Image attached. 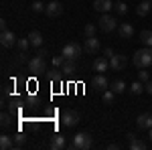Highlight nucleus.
I'll list each match as a JSON object with an SVG mask.
<instances>
[{
	"label": "nucleus",
	"mask_w": 152,
	"mask_h": 150,
	"mask_svg": "<svg viewBox=\"0 0 152 150\" xmlns=\"http://www.w3.org/2000/svg\"><path fill=\"white\" fill-rule=\"evenodd\" d=\"M132 63L138 67V69H148L152 67V47H142L134 53Z\"/></svg>",
	"instance_id": "obj_1"
},
{
	"label": "nucleus",
	"mask_w": 152,
	"mask_h": 150,
	"mask_svg": "<svg viewBox=\"0 0 152 150\" xmlns=\"http://www.w3.org/2000/svg\"><path fill=\"white\" fill-rule=\"evenodd\" d=\"M94 146V140H91V136L87 134V132H79V134H75L73 136V148L77 150H89Z\"/></svg>",
	"instance_id": "obj_2"
},
{
	"label": "nucleus",
	"mask_w": 152,
	"mask_h": 150,
	"mask_svg": "<svg viewBox=\"0 0 152 150\" xmlns=\"http://www.w3.org/2000/svg\"><path fill=\"white\" fill-rule=\"evenodd\" d=\"M81 53H83V47L79 45V43H67V45L63 47V57L65 59H69V61H77V59L81 57Z\"/></svg>",
	"instance_id": "obj_3"
},
{
	"label": "nucleus",
	"mask_w": 152,
	"mask_h": 150,
	"mask_svg": "<svg viewBox=\"0 0 152 150\" xmlns=\"http://www.w3.org/2000/svg\"><path fill=\"white\" fill-rule=\"evenodd\" d=\"M118 24H120V23H118L114 16H110V12L102 14V16H99V20H97V26H99L104 33H112V31H116Z\"/></svg>",
	"instance_id": "obj_4"
},
{
	"label": "nucleus",
	"mask_w": 152,
	"mask_h": 150,
	"mask_svg": "<svg viewBox=\"0 0 152 150\" xmlns=\"http://www.w3.org/2000/svg\"><path fill=\"white\" fill-rule=\"evenodd\" d=\"M28 69L33 71V73H37V75H39V73H45V71H47V63H45V57L37 53L35 57L28 61Z\"/></svg>",
	"instance_id": "obj_5"
},
{
	"label": "nucleus",
	"mask_w": 152,
	"mask_h": 150,
	"mask_svg": "<svg viewBox=\"0 0 152 150\" xmlns=\"http://www.w3.org/2000/svg\"><path fill=\"white\" fill-rule=\"evenodd\" d=\"M61 122H63V126L65 128H73L79 124V114L75 112V110H65L63 116H61Z\"/></svg>",
	"instance_id": "obj_6"
},
{
	"label": "nucleus",
	"mask_w": 152,
	"mask_h": 150,
	"mask_svg": "<svg viewBox=\"0 0 152 150\" xmlns=\"http://www.w3.org/2000/svg\"><path fill=\"white\" fill-rule=\"evenodd\" d=\"M99 39H95V37H89V39H85V45H83V51L87 53V55H97L99 53Z\"/></svg>",
	"instance_id": "obj_7"
},
{
	"label": "nucleus",
	"mask_w": 152,
	"mask_h": 150,
	"mask_svg": "<svg viewBox=\"0 0 152 150\" xmlns=\"http://www.w3.org/2000/svg\"><path fill=\"white\" fill-rule=\"evenodd\" d=\"M45 14H47V16H51V18H57V16H61V14H63V4H61V2H57V0L49 2L47 8H45Z\"/></svg>",
	"instance_id": "obj_8"
},
{
	"label": "nucleus",
	"mask_w": 152,
	"mask_h": 150,
	"mask_svg": "<svg viewBox=\"0 0 152 150\" xmlns=\"http://www.w3.org/2000/svg\"><path fill=\"white\" fill-rule=\"evenodd\" d=\"M16 43H18V39L14 37V33H12V31H4V33L0 35V45L4 47V49H12Z\"/></svg>",
	"instance_id": "obj_9"
},
{
	"label": "nucleus",
	"mask_w": 152,
	"mask_h": 150,
	"mask_svg": "<svg viewBox=\"0 0 152 150\" xmlns=\"http://www.w3.org/2000/svg\"><path fill=\"white\" fill-rule=\"evenodd\" d=\"M110 69L112 71H124L126 69V57L114 53V57H110Z\"/></svg>",
	"instance_id": "obj_10"
},
{
	"label": "nucleus",
	"mask_w": 152,
	"mask_h": 150,
	"mask_svg": "<svg viewBox=\"0 0 152 150\" xmlns=\"http://www.w3.org/2000/svg\"><path fill=\"white\" fill-rule=\"evenodd\" d=\"M118 35H120V39H132L134 37V26L130 23H120L118 24Z\"/></svg>",
	"instance_id": "obj_11"
},
{
	"label": "nucleus",
	"mask_w": 152,
	"mask_h": 150,
	"mask_svg": "<svg viewBox=\"0 0 152 150\" xmlns=\"http://www.w3.org/2000/svg\"><path fill=\"white\" fill-rule=\"evenodd\" d=\"M107 87H110V81L104 77V73H99V75H95V77H94V89H95V91L104 93Z\"/></svg>",
	"instance_id": "obj_12"
},
{
	"label": "nucleus",
	"mask_w": 152,
	"mask_h": 150,
	"mask_svg": "<svg viewBox=\"0 0 152 150\" xmlns=\"http://www.w3.org/2000/svg\"><path fill=\"white\" fill-rule=\"evenodd\" d=\"M94 8L97 12L105 14V12H110L114 8V2H112V0H94Z\"/></svg>",
	"instance_id": "obj_13"
},
{
	"label": "nucleus",
	"mask_w": 152,
	"mask_h": 150,
	"mask_svg": "<svg viewBox=\"0 0 152 150\" xmlns=\"http://www.w3.org/2000/svg\"><path fill=\"white\" fill-rule=\"evenodd\" d=\"M136 126L140 130H150L152 128V114H140L136 120Z\"/></svg>",
	"instance_id": "obj_14"
},
{
	"label": "nucleus",
	"mask_w": 152,
	"mask_h": 150,
	"mask_svg": "<svg viewBox=\"0 0 152 150\" xmlns=\"http://www.w3.org/2000/svg\"><path fill=\"white\" fill-rule=\"evenodd\" d=\"M107 69H110V59L107 57H97L94 61V71H97V73H105Z\"/></svg>",
	"instance_id": "obj_15"
},
{
	"label": "nucleus",
	"mask_w": 152,
	"mask_h": 150,
	"mask_svg": "<svg viewBox=\"0 0 152 150\" xmlns=\"http://www.w3.org/2000/svg\"><path fill=\"white\" fill-rule=\"evenodd\" d=\"M150 10H152V0H142L140 4L136 6V14L138 16H146Z\"/></svg>",
	"instance_id": "obj_16"
},
{
	"label": "nucleus",
	"mask_w": 152,
	"mask_h": 150,
	"mask_svg": "<svg viewBox=\"0 0 152 150\" xmlns=\"http://www.w3.org/2000/svg\"><path fill=\"white\" fill-rule=\"evenodd\" d=\"M53 150H61L67 146V142H65V136H61V134H57V136H53L51 138V144H49Z\"/></svg>",
	"instance_id": "obj_17"
},
{
	"label": "nucleus",
	"mask_w": 152,
	"mask_h": 150,
	"mask_svg": "<svg viewBox=\"0 0 152 150\" xmlns=\"http://www.w3.org/2000/svg\"><path fill=\"white\" fill-rule=\"evenodd\" d=\"M130 140V150H146V144L142 142V140H138L134 134H126Z\"/></svg>",
	"instance_id": "obj_18"
},
{
	"label": "nucleus",
	"mask_w": 152,
	"mask_h": 150,
	"mask_svg": "<svg viewBox=\"0 0 152 150\" xmlns=\"http://www.w3.org/2000/svg\"><path fill=\"white\" fill-rule=\"evenodd\" d=\"M28 41H31V47H39L43 45V35L39 33V31H33V33H28Z\"/></svg>",
	"instance_id": "obj_19"
},
{
	"label": "nucleus",
	"mask_w": 152,
	"mask_h": 150,
	"mask_svg": "<svg viewBox=\"0 0 152 150\" xmlns=\"http://www.w3.org/2000/svg\"><path fill=\"white\" fill-rule=\"evenodd\" d=\"M110 89L116 93V95H118V93H124V91H126V83H124L122 79H116V81L110 83Z\"/></svg>",
	"instance_id": "obj_20"
},
{
	"label": "nucleus",
	"mask_w": 152,
	"mask_h": 150,
	"mask_svg": "<svg viewBox=\"0 0 152 150\" xmlns=\"http://www.w3.org/2000/svg\"><path fill=\"white\" fill-rule=\"evenodd\" d=\"M12 146H14V140H12L10 136H6V134L0 136V148H2V150H10Z\"/></svg>",
	"instance_id": "obj_21"
},
{
	"label": "nucleus",
	"mask_w": 152,
	"mask_h": 150,
	"mask_svg": "<svg viewBox=\"0 0 152 150\" xmlns=\"http://www.w3.org/2000/svg\"><path fill=\"white\" fill-rule=\"evenodd\" d=\"M61 69H63V73H67V75L75 73V61H69V59H65V61H63V65H61Z\"/></svg>",
	"instance_id": "obj_22"
},
{
	"label": "nucleus",
	"mask_w": 152,
	"mask_h": 150,
	"mask_svg": "<svg viewBox=\"0 0 152 150\" xmlns=\"http://www.w3.org/2000/svg\"><path fill=\"white\" fill-rule=\"evenodd\" d=\"M140 41L144 47H152V31H142L140 33Z\"/></svg>",
	"instance_id": "obj_23"
},
{
	"label": "nucleus",
	"mask_w": 152,
	"mask_h": 150,
	"mask_svg": "<svg viewBox=\"0 0 152 150\" xmlns=\"http://www.w3.org/2000/svg\"><path fill=\"white\" fill-rule=\"evenodd\" d=\"M144 89H146V87H144V83H142L140 79H138V81H134V83L130 85V91L134 93V95H140V93L144 91Z\"/></svg>",
	"instance_id": "obj_24"
},
{
	"label": "nucleus",
	"mask_w": 152,
	"mask_h": 150,
	"mask_svg": "<svg viewBox=\"0 0 152 150\" xmlns=\"http://www.w3.org/2000/svg\"><path fill=\"white\" fill-rule=\"evenodd\" d=\"M95 31H97V26H95L94 23L85 24V29H83V35H85V39H89V37H95Z\"/></svg>",
	"instance_id": "obj_25"
},
{
	"label": "nucleus",
	"mask_w": 152,
	"mask_h": 150,
	"mask_svg": "<svg viewBox=\"0 0 152 150\" xmlns=\"http://www.w3.org/2000/svg\"><path fill=\"white\" fill-rule=\"evenodd\" d=\"M114 100H116V93L112 91V89H105V91H104V104L112 105V104H114Z\"/></svg>",
	"instance_id": "obj_26"
},
{
	"label": "nucleus",
	"mask_w": 152,
	"mask_h": 150,
	"mask_svg": "<svg viewBox=\"0 0 152 150\" xmlns=\"http://www.w3.org/2000/svg\"><path fill=\"white\" fill-rule=\"evenodd\" d=\"M16 47H18V51H20V53H24V51L31 47V41H28V37H26V39H18Z\"/></svg>",
	"instance_id": "obj_27"
},
{
	"label": "nucleus",
	"mask_w": 152,
	"mask_h": 150,
	"mask_svg": "<svg viewBox=\"0 0 152 150\" xmlns=\"http://www.w3.org/2000/svg\"><path fill=\"white\" fill-rule=\"evenodd\" d=\"M31 6H33V10H35V12H45V8H47V4H43L41 0H35Z\"/></svg>",
	"instance_id": "obj_28"
},
{
	"label": "nucleus",
	"mask_w": 152,
	"mask_h": 150,
	"mask_svg": "<svg viewBox=\"0 0 152 150\" xmlns=\"http://www.w3.org/2000/svg\"><path fill=\"white\" fill-rule=\"evenodd\" d=\"M114 8H116L118 14H126V12H128V6H126V2H118V4H114Z\"/></svg>",
	"instance_id": "obj_29"
},
{
	"label": "nucleus",
	"mask_w": 152,
	"mask_h": 150,
	"mask_svg": "<svg viewBox=\"0 0 152 150\" xmlns=\"http://www.w3.org/2000/svg\"><path fill=\"white\" fill-rule=\"evenodd\" d=\"M24 142H26V136H24L23 132H18V134L14 136V146H23Z\"/></svg>",
	"instance_id": "obj_30"
},
{
	"label": "nucleus",
	"mask_w": 152,
	"mask_h": 150,
	"mask_svg": "<svg viewBox=\"0 0 152 150\" xmlns=\"http://www.w3.org/2000/svg\"><path fill=\"white\" fill-rule=\"evenodd\" d=\"M138 79H140L142 83H146V81L150 79V73H148L146 69H140V71H138Z\"/></svg>",
	"instance_id": "obj_31"
},
{
	"label": "nucleus",
	"mask_w": 152,
	"mask_h": 150,
	"mask_svg": "<svg viewBox=\"0 0 152 150\" xmlns=\"http://www.w3.org/2000/svg\"><path fill=\"white\" fill-rule=\"evenodd\" d=\"M0 124H2V128H8V126H10V116H8V114H2Z\"/></svg>",
	"instance_id": "obj_32"
},
{
	"label": "nucleus",
	"mask_w": 152,
	"mask_h": 150,
	"mask_svg": "<svg viewBox=\"0 0 152 150\" xmlns=\"http://www.w3.org/2000/svg\"><path fill=\"white\" fill-rule=\"evenodd\" d=\"M63 61H65V57H63V55H61V57H55V59H53V65H55V67H59V65H63Z\"/></svg>",
	"instance_id": "obj_33"
},
{
	"label": "nucleus",
	"mask_w": 152,
	"mask_h": 150,
	"mask_svg": "<svg viewBox=\"0 0 152 150\" xmlns=\"http://www.w3.org/2000/svg\"><path fill=\"white\" fill-rule=\"evenodd\" d=\"M104 57H114V49H110V47H107V49H104Z\"/></svg>",
	"instance_id": "obj_34"
},
{
	"label": "nucleus",
	"mask_w": 152,
	"mask_h": 150,
	"mask_svg": "<svg viewBox=\"0 0 152 150\" xmlns=\"http://www.w3.org/2000/svg\"><path fill=\"white\" fill-rule=\"evenodd\" d=\"M144 87H146V91H148V93L152 95V79H148V81H146V83H144Z\"/></svg>",
	"instance_id": "obj_35"
},
{
	"label": "nucleus",
	"mask_w": 152,
	"mask_h": 150,
	"mask_svg": "<svg viewBox=\"0 0 152 150\" xmlns=\"http://www.w3.org/2000/svg\"><path fill=\"white\" fill-rule=\"evenodd\" d=\"M0 29H2V33H4V31H8V29H6V20H4V18L0 20Z\"/></svg>",
	"instance_id": "obj_36"
},
{
	"label": "nucleus",
	"mask_w": 152,
	"mask_h": 150,
	"mask_svg": "<svg viewBox=\"0 0 152 150\" xmlns=\"http://www.w3.org/2000/svg\"><path fill=\"white\" fill-rule=\"evenodd\" d=\"M107 148H110V150H118L120 146H118V144H107Z\"/></svg>",
	"instance_id": "obj_37"
},
{
	"label": "nucleus",
	"mask_w": 152,
	"mask_h": 150,
	"mask_svg": "<svg viewBox=\"0 0 152 150\" xmlns=\"http://www.w3.org/2000/svg\"><path fill=\"white\" fill-rule=\"evenodd\" d=\"M150 142H152V128H150Z\"/></svg>",
	"instance_id": "obj_38"
}]
</instances>
